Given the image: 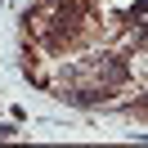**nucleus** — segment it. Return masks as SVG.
Listing matches in <instances>:
<instances>
[{
	"label": "nucleus",
	"instance_id": "1",
	"mask_svg": "<svg viewBox=\"0 0 148 148\" xmlns=\"http://www.w3.org/2000/svg\"><path fill=\"white\" fill-rule=\"evenodd\" d=\"M99 76H103V81H121L126 67H121V63H99Z\"/></svg>",
	"mask_w": 148,
	"mask_h": 148
}]
</instances>
